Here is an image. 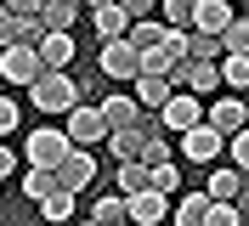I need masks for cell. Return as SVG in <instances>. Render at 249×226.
I'll return each instance as SVG.
<instances>
[{
    "instance_id": "cell-30",
    "label": "cell",
    "mask_w": 249,
    "mask_h": 226,
    "mask_svg": "<svg viewBox=\"0 0 249 226\" xmlns=\"http://www.w3.org/2000/svg\"><path fill=\"white\" fill-rule=\"evenodd\" d=\"M147 187H153V192H164V198H170L176 187H181V170H176V158H170V164H153V170H147Z\"/></svg>"
},
{
    "instance_id": "cell-15",
    "label": "cell",
    "mask_w": 249,
    "mask_h": 226,
    "mask_svg": "<svg viewBox=\"0 0 249 226\" xmlns=\"http://www.w3.org/2000/svg\"><path fill=\"white\" fill-rule=\"evenodd\" d=\"M91 23H96V40H102V45L130 34V17H124V6H119V0H113V6H102V12H91Z\"/></svg>"
},
{
    "instance_id": "cell-33",
    "label": "cell",
    "mask_w": 249,
    "mask_h": 226,
    "mask_svg": "<svg viewBox=\"0 0 249 226\" xmlns=\"http://www.w3.org/2000/svg\"><path fill=\"white\" fill-rule=\"evenodd\" d=\"M227 153H232V170H244V175H249V124H244L238 136H227Z\"/></svg>"
},
{
    "instance_id": "cell-42",
    "label": "cell",
    "mask_w": 249,
    "mask_h": 226,
    "mask_svg": "<svg viewBox=\"0 0 249 226\" xmlns=\"http://www.w3.org/2000/svg\"><path fill=\"white\" fill-rule=\"evenodd\" d=\"M0 12H6V0H0Z\"/></svg>"
},
{
    "instance_id": "cell-20",
    "label": "cell",
    "mask_w": 249,
    "mask_h": 226,
    "mask_svg": "<svg viewBox=\"0 0 249 226\" xmlns=\"http://www.w3.org/2000/svg\"><path fill=\"white\" fill-rule=\"evenodd\" d=\"M79 17V0H46V12H40V23H46L51 34H68Z\"/></svg>"
},
{
    "instance_id": "cell-5",
    "label": "cell",
    "mask_w": 249,
    "mask_h": 226,
    "mask_svg": "<svg viewBox=\"0 0 249 226\" xmlns=\"http://www.w3.org/2000/svg\"><path fill=\"white\" fill-rule=\"evenodd\" d=\"M176 153H181L187 164H210V158H221V153H227V136H221L215 124L204 119V124H193V130L176 141Z\"/></svg>"
},
{
    "instance_id": "cell-3",
    "label": "cell",
    "mask_w": 249,
    "mask_h": 226,
    "mask_svg": "<svg viewBox=\"0 0 249 226\" xmlns=\"http://www.w3.org/2000/svg\"><path fill=\"white\" fill-rule=\"evenodd\" d=\"M96 68H102V79L136 85V74H142V51H136L130 40H108V45H102V57H96Z\"/></svg>"
},
{
    "instance_id": "cell-44",
    "label": "cell",
    "mask_w": 249,
    "mask_h": 226,
    "mask_svg": "<svg viewBox=\"0 0 249 226\" xmlns=\"http://www.w3.org/2000/svg\"><path fill=\"white\" fill-rule=\"evenodd\" d=\"M232 6H238V0H232Z\"/></svg>"
},
{
    "instance_id": "cell-31",
    "label": "cell",
    "mask_w": 249,
    "mask_h": 226,
    "mask_svg": "<svg viewBox=\"0 0 249 226\" xmlns=\"http://www.w3.org/2000/svg\"><path fill=\"white\" fill-rule=\"evenodd\" d=\"M221 45H227V57H249V17H238L232 29L221 34Z\"/></svg>"
},
{
    "instance_id": "cell-18",
    "label": "cell",
    "mask_w": 249,
    "mask_h": 226,
    "mask_svg": "<svg viewBox=\"0 0 249 226\" xmlns=\"http://www.w3.org/2000/svg\"><path fill=\"white\" fill-rule=\"evenodd\" d=\"M34 51H40V62H46V68H68V62H74V34H46Z\"/></svg>"
},
{
    "instance_id": "cell-27",
    "label": "cell",
    "mask_w": 249,
    "mask_h": 226,
    "mask_svg": "<svg viewBox=\"0 0 249 226\" xmlns=\"http://www.w3.org/2000/svg\"><path fill=\"white\" fill-rule=\"evenodd\" d=\"M40 215H46L51 226H68L74 221V192H51L46 204H40Z\"/></svg>"
},
{
    "instance_id": "cell-13",
    "label": "cell",
    "mask_w": 249,
    "mask_h": 226,
    "mask_svg": "<svg viewBox=\"0 0 249 226\" xmlns=\"http://www.w3.org/2000/svg\"><path fill=\"white\" fill-rule=\"evenodd\" d=\"M204 119L215 124L221 136H238L249 124V107H244V96H221V102H210V113H204Z\"/></svg>"
},
{
    "instance_id": "cell-21",
    "label": "cell",
    "mask_w": 249,
    "mask_h": 226,
    "mask_svg": "<svg viewBox=\"0 0 249 226\" xmlns=\"http://www.w3.org/2000/svg\"><path fill=\"white\" fill-rule=\"evenodd\" d=\"M142 141H147V124H142V130H113L108 136V153L119 158V164H130V158H142Z\"/></svg>"
},
{
    "instance_id": "cell-16",
    "label": "cell",
    "mask_w": 249,
    "mask_h": 226,
    "mask_svg": "<svg viewBox=\"0 0 249 226\" xmlns=\"http://www.w3.org/2000/svg\"><path fill=\"white\" fill-rule=\"evenodd\" d=\"M210 209H215V198L198 187V192H187L181 204H176V226H204V221H210Z\"/></svg>"
},
{
    "instance_id": "cell-4",
    "label": "cell",
    "mask_w": 249,
    "mask_h": 226,
    "mask_svg": "<svg viewBox=\"0 0 249 226\" xmlns=\"http://www.w3.org/2000/svg\"><path fill=\"white\" fill-rule=\"evenodd\" d=\"M29 164H40V170H62V158L74 153V141H68V130H57V124H46V130H34L29 136Z\"/></svg>"
},
{
    "instance_id": "cell-39",
    "label": "cell",
    "mask_w": 249,
    "mask_h": 226,
    "mask_svg": "<svg viewBox=\"0 0 249 226\" xmlns=\"http://www.w3.org/2000/svg\"><path fill=\"white\" fill-rule=\"evenodd\" d=\"M12 170H17V153H12V147H6V141H0V181L12 175Z\"/></svg>"
},
{
    "instance_id": "cell-28",
    "label": "cell",
    "mask_w": 249,
    "mask_h": 226,
    "mask_svg": "<svg viewBox=\"0 0 249 226\" xmlns=\"http://www.w3.org/2000/svg\"><path fill=\"white\" fill-rule=\"evenodd\" d=\"M221 85L232 90V96L249 90V57H227V62H221Z\"/></svg>"
},
{
    "instance_id": "cell-17",
    "label": "cell",
    "mask_w": 249,
    "mask_h": 226,
    "mask_svg": "<svg viewBox=\"0 0 249 226\" xmlns=\"http://www.w3.org/2000/svg\"><path fill=\"white\" fill-rule=\"evenodd\" d=\"M91 221H96V226H119V221H130V198H124V192H102V198L91 204Z\"/></svg>"
},
{
    "instance_id": "cell-37",
    "label": "cell",
    "mask_w": 249,
    "mask_h": 226,
    "mask_svg": "<svg viewBox=\"0 0 249 226\" xmlns=\"http://www.w3.org/2000/svg\"><path fill=\"white\" fill-rule=\"evenodd\" d=\"M12 130H17V102L0 96V136H12Z\"/></svg>"
},
{
    "instance_id": "cell-34",
    "label": "cell",
    "mask_w": 249,
    "mask_h": 226,
    "mask_svg": "<svg viewBox=\"0 0 249 226\" xmlns=\"http://www.w3.org/2000/svg\"><path fill=\"white\" fill-rule=\"evenodd\" d=\"M124 6V17H130V23H147V17H159V6H164V0H119Z\"/></svg>"
},
{
    "instance_id": "cell-40",
    "label": "cell",
    "mask_w": 249,
    "mask_h": 226,
    "mask_svg": "<svg viewBox=\"0 0 249 226\" xmlns=\"http://www.w3.org/2000/svg\"><path fill=\"white\" fill-rule=\"evenodd\" d=\"M102 6H113V0H91V12H102Z\"/></svg>"
},
{
    "instance_id": "cell-10",
    "label": "cell",
    "mask_w": 249,
    "mask_h": 226,
    "mask_svg": "<svg viewBox=\"0 0 249 226\" xmlns=\"http://www.w3.org/2000/svg\"><path fill=\"white\" fill-rule=\"evenodd\" d=\"M57 181H62V192H85V187H91L96 181V153H85V147H74L68 153V158H62V170H57Z\"/></svg>"
},
{
    "instance_id": "cell-36",
    "label": "cell",
    "mask_w": 249,
    "mask_h": 226,
    "mask_svg": "<svg viewBox=\"0 0 249 226\" xmlns=\"http://www.w3.org/2000/svg\"><path fill=\"white\" fill-rule=\"evenodd\" d=\"M204 226H244V221H238V204H215Z\"/></svg>"
},
{
    "instance_id": "cell-32",
    "label": "cell",
    "mask_w": 249,
    "mask_h": 226,
    "mask_svg": "<svg viewBox=\"0 0 249 226\" xmlns=\"http://www.w3.org/2000/svg\"><path fill=\"white\" fill-rule=\"evenodd\" d=\"M170 68H176V57L164 51V45H153V51H142V74H164V79H170Z\"/></svg>"
},
{
    "instance_id": "cell-11",
    "label": "cell",
    "mask_w": 249,
    "mask_h": 226,
    "mask_svg": "<svg viewBox=\"0 0 249 226\" xmlns=\"http://www.w3.org/2000/svg\"><path fill=\"white\" fill-rule=\"evenodd\" d=\"M232 23H238L232 0H198V12H193V29H198V34H227Z\"/></svg>"
},
{
    "instance_id": "cell-8",
    "label": "cell",
    "mask_w": 249,
    "mask_h": 226,
    "mask_svg": "<svg viewBox=\"0 0 249 226\" xmlns=\"http://www.w3.org/2000/svg\"><path fill=\"white\" fill-rule=\"evenodd\" d=\"M159 124H164L170 136H187L193 124H204V107H198V96H193V90H176L170 102H164V113H159Z\"/></svg>"
},
{
    "instance_id": "cell-14",
    "label": "cell",
    "mask_w": 249,
    "mask_h": 226,
    "mask_svg": "<svg viewBox=\"0 0 249 226\" xmlns=\"http://www.w3.org/2000/svg\"><path fill=\"white\" fill-rule=\"evenodd\" d=\"M164 215H170V198H164V192H153V187L130 198V226H159Z\"/></svg>"
},
{
    "instance_id": "cell-26",
    "label": "cell",
    "mask_w": 249,
    "mask_h": 226,
    "mask_svg": "<svg viewBox=\"0 0 249 226\" xmlns=\"http://www.w3.org/2000/svg\"><path fill=\"white\" fill-rule=\"evenodd\" d=\"M193 12H198V0H164L159 6V23L164 29H193Z\"/></svg>"
},
{
    "instance_id": "cell-29",
    "label": "cell",
    "mask_w": 249,
    "mask_h": 226,
    "mask_svg": "<svg viewBox=\"0 0 249 226\" xmlns=\"http://www.w3.org/2000/svg\"><path fill=\"white\" fill-rule=\"evenodd\" d=\"M170 153H176V147L153 130V124H147V141H142V164H147V170H153V164H170Z\"/></svg>"
},
{
    "instance_id": "cell-38",
    "label": "cell",
    "mask_w": 249,
    "mask_h": 226,
    "mask_svg": "<svg viewBox=\"0 0 249 226\" xmlns=\"http://www.w3.org/2000/svg\"><path fill=\"white\" fill-rule=\"evenodd\" d=\"M6 12H17V17H40V12H46V0H6Z\"/></svg>"
},
{
    "instance_id": "cell-22",
    "label": "cell",
    "mask_w": 249,
    "mask_h": 226,
    "mask_svg": "<svg viewBox=\"0 0 249 226\" xmlns=\"http://www.w3.org/2000/svg\"><path fill=\"white\" fill-rule=\"evenodd\" d=\"M221 51H227V45H221V34H187V57L193 62H221Z\"/></svg>"
},
{
    "instance_id": "cell-24",
    "label": "cell",
    "mask_w": 249,
    "mask_h": 226,
    "mask_svg": "<svg viewBox=\"0 0 249 226\" xmlns=\"http://www.w3.org/2000/svg\"><path fill=\"white\" fill-rule=\"evenodd\" d=\"M164 23H159V17H147V23H130V34H124V40L136 45V51H153V45H164Z\"/></svg>"
},
{
    "instance_id": "cell-41",
    "label": "cell",
    "mask_w": 249,
    "mask_h": 226,
    "mask_svg": "<svg viewBox=\"0 0 249 226\" xmlns=\"http://www.w3.org/2000/svg\"><path fill=\"white\" fill-rule=\"evenodd\" d=\"M79 226H96V221H79Z\"/></svg>"
},
{
    "instance_id": "cell-12",
    "label": "cell",
    "mask_w": 249,
    "mask_h": 226,
    "mask_svg": "<svg viewBox=\"0 0 249 226\" xmlns=\"http://www.w3.org/2000/svg\"><path fill=\"white\" fill-rule=\"evenodd\" d=\"M130 96L142 102V113H164V102L176 96V85L164 74H136V85H130Z\"/></svg>"
},
{
    "instance_id": "cell-35",
    "label": "cell",
    "mask_w": 249,
    "mask_h": 226,
    "mask_svg": "<svg viewBox=\"0 0 249 226\" xmlns=\"http://www.w3.org/2000/svg\"><path fill=\"white\" fill-rule=\"evenodd\" d=\"M23 40V17L17 12H0V45H17Z\"/></svg>"
},
{
    "instance_id": "cell-9",
    "label": "cell",
    "mask_w": 249,
    "mask_h": 226,
    "mask_svg": "<svg viewBox=\"0 0 249 226\" xmlns=\"http://www.w3.org/2000/svg\"><path fill=\"white\" fill-rule=\"evenodd\" d=\"M170 85L176 90H193V96H198V90H221V62H176L170 68Z\"/></svg>"
},
{
    "instance_id": "cell-7",
    "label": "cell",
    "mask_w": 249,
    "mask_h": 226,
    "mask_svg": "<svg viewBox=\"0 0 249 226\" xmlns=\"http://www.w3.org/2000/svg\"><path fill=\"white\" fill-rule=\"evenodd\" d=\"M102 119H108V130H142L147 113H142V102L130 90H108V96H102Z\"/></svg>"
},
{
    "instance_id": "cell-2",
    "label": "cell",
    "mask_w": 249,
    "mask_h": 226,
    "mask_svg": "<svg viewBox=\"0 0 249 226\" xmlns=\"http://www.w3.org/2000/svg\"><path fill=\"white\" fill-rule=\"evenodd\" d=\"M62 130H68V141H74V147H85V153H96V147H108V119H102V107H91V102H79L74 113H68V124H62Z\"/></svg>"
},
{
    "instance_id": "cell-1",
    "label": "cell",
    "mask_w": 249,
    "mask_h": 226,
    "mask_svg": "<svg viewBox=\"0 0 249 226\" xmlns=\"http://www.w3.org/2000/svg\"><path fill=\"white\" fill-rule=\"evenodd\" d=\"M29 96H34V107H40V113H62V119L79 107V85L68 79V68H46V74L29 85Z\"/></svg>"
},
{
    "instance_id": "cell-43",
    "label": "cell",
    "mask_w": 249,
    "mask_h": 226,
    "mask_svg": "<svg viewBox=\"0 0 249 226\" xmlns=\"http://www.w3.org/2000/svg\"><path fill=\"white\" fill-rule=\"evenodd\" d=\"M119 226H130V221H119Z\"/></svg>"
},
{
    "instance_id": "cell-19",
    "label": "cell",
    "mask_w": 249,
    "mask_h": 226,
    "mask_svg": "<svg viewBox=\"0 0 249 226\" xmlns=\"http://www.w3.org/2000/svg\"><path fill=\"white\" fill-rule=\"evenodd\" d=\"M23 192H29L34 204H46L51 192H62V181H57V170H40V164H29V170H23Z\"/></svg>"
},
{
    "instance_id": "cell-6",
    "label": "cell",
    "mask_w": 249,
    "mask_h": 226,
    "mask_svg": "<svg viewBox=\"0 0 249 226\" xmlns=\"http://www.w3.org/2000/svg\"><path fill=\"white\" fill-rule=\"evenodd\" d=\"M0 74H6V85H23V90H29L34 79L46 74V62H40L34 45H6V51H0Z\"/></svg>"
},
{
    "instance_id": "cell-25",
    "label": "cell",
    "mask_w": 249,
    "mask_h": 226,
    "mask_svg": "<svg viewBox=\"0 0 249 226\" xmlns=\"http://www.w3.org/2000/svg\"><path fill=\"white\" fill-rule=\"evenodd\" d=\"M113 181H119V192H124V198L147 192V164H142V158H130V164H119V170H113Z\"/></svg>"
},
{
    "instance_id": "cell-23",
    "label": "cell",
    "mask_w": 249,
    "mask_h": 226,
    "mask_svg": "<svg viewBox=\"0 0 249 226\" xmlns=\"http://www.w3.org/2000/svg\"><path fill=\"white\" fill-rule=\"evenodd\" d=\"M238 175L244 170H215V175L204 181V192L215 198V204H238Z\"/></svg>"
}]
</instances>
